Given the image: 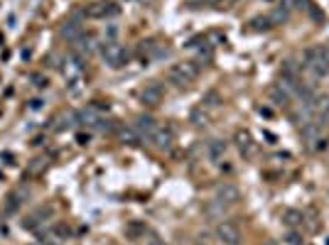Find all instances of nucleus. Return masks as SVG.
I'll use <instances>...</instances> for the list:
<instances>
[{
	"label": "nucleus",
	"instance_id": "4",
	"mask_svg": "<svg viewBox=\"0 0 329 245\" xmlns=\"http://www.w3.org/2000/svg\"><path fill=\"white\" fill-rule=\"evenodd\" d=\"M239 199H241V191H239V186H236V184L224 182V184H219V186H216V201H221L224 206L239 204Z\"/></svg>",
	"mask_w": 329,
	"mask_h": 245
},
{
	"label": "nucleus",
	"instance_id": "1",
	"mask_svg": "<svg viewBox=\"0 0 329 245\" xmlns=\"http://www.w3.org/2000/svg\"><path fill=\"white\" fill-rule=\"evenodd\" d=\"M197 76H199V69H197L194 61H184V64H177V66L169 69V79L177 86H189Z\"/></svg>",
	"mask_w": 329,
	"mask_h": 245
},
{
	"label": "nucleus",
	"instance_id": "10",
	"mask_svg": "<svg viewBox=\"0 0 329 245\" xmlns=\"http://www.w3.org/2000/svg\"><path fill=\"white\" fill-rule=\"evenodd\" d=\"M62 37L69 42H79L83 37V27L79 22H67L64 27H62Z\"/></svg>",
	"mask_w": 329,
	"mask_h": 245
},
{
	"label": "nucleus",
	"instance_id": "8",
	"mask_svg": "<svg viewBox=\"0 0 329 245\" xmlns=\"http://www.w3.org/2000/svg\"><path fill=\"white\" fill-rule=\"evenodd\" d=\"M135 130H138L145 140H150L153 132L158 130V122H155L153 116H138V118H135Z\"/></svg>",
	"mask_w": 329,
	"mask_h": 245
},
{
	"label": "nucleus",
	"instance_id": "24",
	"mask_svg": "<svg viewBox=\"0 0 329 245\" xmlns=\"http://www.w3.org/2000/svg\"><path fill=\"white\" fill-rule=\"evenodd\" d=\"M150 245H167L164 241H150Z\"/></svg>",
	"mask_w": 329,
	"mask_h": 245
},
{
	"label": "nucleus",
	"instance_id": "20",
	"mask_svg": "<svg viewBox=\"0 0 329 245\" xmlns=\"http://www.w3.org/2000/svg\"><path fill=\"white\" fill-rule=\"evenodd\" d=\"M327 147H329V140H327V137H322V135H320V137L315 140V145H312V150H315V152H325Z\"/></svg>",
	"mask_w": 329,
	"mask_h": 245
},
{
	"label": "nucleus",
	"instance_id": "11",
	"mask_svg": "<svg viewBox=\"0 0 329 245\" xmlns=\"http://www.w3.org/2000/svg\"><path fill=\"white\" fill-rule=\"evenodd\" d=\"M206 155H209V160H221L224 155H226V142H221V140H211L209 142V147H206Z\"/></svg>",
	"mask_w": 329,
	"mask_h": 245
},
{
	"label": "nucleus",
	"instance_id": "13",
	"mask_svg": "<svg viewBox=\"0 0 329 245\" xmlns=\"http://www.w3.org/2000/svg\"><path fill=\"white\" fill-rule=\"evenodd\" d=\"M283 223L290 226V228L302 226V223H305V213H300V211H295V208H288V211L283 213Z\"/></svg>",
	"mask_w": 329,
	"mask_h": 245
},
{
	"label": "nucleus",
	"instance_id": "21",
	"mask_svg": "<svg viewBox=\"0 0 329 245\" xmlns=\"http://www.w3.org/2000/svg\"><path fill=\"white\" fill-rule=\"evenodd\" d=\"M202 106H219V93L216 91H209L204 96V103Z\"/></svg>",
	"mask_w": 329,
	"mask_h": 245
},
{
	"label": "nucleus",
	"instance_id": "25",
	"mask_svg": "<svg viewBox=\"0 0 329 245\" xmlns=\"http://www.w3.org/2000/svg\"><path fill=\"white\" fill-rule=\"evenodd\" d=\"M263 245H278V241H263Z\"/></svg>",
	"mask_w": 329,
	"mask_h": 245
},
{
	"label": "nucleus",
	"instance_id": "7",
	"mask_svg": "<svg viewBox=\"0 0 329 245\" xmlns=\"http://www.w3.org/2000/svg\"><path fill=\"white\" fill-rule=\"evenodd\" d=\"M234 140H236L239 150H241L246 157H253V155H255V145H253V137H250V132H248V130H236Z\"/></svg>",
	"mask_w": 329,
	"mask_h": 245
},
{
	"label": "nucleus",
	"instance_id": "23",
	"mask_svg": "<svg viewBox=\"0 0 329 245\" xmlns=\"http://www.w3.org/2000/svg\"><path fill=\"white\" fill-rule=\"evenodd\" d=\"M140 231H145V228H143L140 223H133V226L128 228V233H130V236H135V233H140Z\"/></svg>",
	"mask_w": 329,
	"mask_h": 245
},
{
	"label": "nucleus",
	"instance_id": "3",
	"mask_svg": "<svg viewBox=\"0 0 329 245\" xmlns=\"http://www.w3.org/2000/svg\"><path fill=\"white\" fill-rule=\"evenodd\" d=\"M216 238H219L224 245H239L241 243V231H239L236 223L221 221V223L216 226Z\"/></svg>",
	"mask_w": 329,
	"mask_h": 245
},
{
	"label": "nucleus",
	"instance_id": "27",
	"mask_svg": "<svg viewBox=\"0 0 329 245\" xmlns=\"http://www.w3.org/2000/svg\"><path fill=\"white\" fill-rule=\"evenodd\" d=\"M194 245H202V243H194Z\"/></svg>",
	"mask_w": 329,
	"mask_h": 245
},
{
	"label": "nucleus",
	"instance_id": "19",
	"mask_svg": "<svg viewBox=\"0 0 329 245\" xmlns=\"http://www.w3.org/2000/svg\"><path fill=\"white\" fill-rule=\"evenodd\" d=\"M219 213H224V204H221V201H214V204L206 206V216L214 218V216H219Z\"/></svg>",
	"mask_w": 329,
	"mask_h": 245
},
{
	"label": "nucleus",
	"instance_id": "17",
	"mask_svg": "<svg viewBox=\"0 0 329 245\" xmlns=\"http://www.w3.org/2000/svg\"><path fill=\"white\" fill-rule=\"evenodd\" d=\"M285 20H288V10H285V7H278V10L270 15V22H273V25H283Z\"/></svg>",
	"mask_w": 329,
	"mask_h": 245
},
{
	"label": "nucleus",
	"instance_id": "12",
	"mask_svg": "<svg viewBox=\"0 0 329 245\" xmlns=\"http://www.w3.org/2000/svg\"><path fill=\"white\" fill-rule=\"evenodd\" d=\"M77 121L82 122V125H98V113H96V108L91 106V108H83V111H79L77 113Z\"/></svg>",
	"mask_w": 329,
	"mask_h": 245
},
{
	"label": "nucleus",
	"instance_id": "22",
	"mask_svg": "<svg viewBox=\"0 0 329 245\" xmlns=\"http://www.w3.org/2000/svg\"><path fill=\"white\" fill-rule=\"evenodd\" d=\"M285 241H288L290 245H302V238H300V233H295V231H290Z\"/></svg>",
	"mask_w": 329,
	"mask_h": 245
},
{
	"label": "nucleus",
	"instance_id": "9",
	"mask_svg": "<svg viewBox=\"0 0 329 245\" xmlns=\"http://www.w3.org/2000/svg\"><path fill=\"white\" fill-rule=\"evenodd\" d=\"M118 137H121V142L130 145V147H135V145L143 142V135H140L135 127H128V125H121V127H118Z\"/></svg>",
	"mask_w": 329,
	"mask_h": 245
},
{
	"label": "nucleus",
	"instance_id": "2",
	"mask_svg": "<svg viewBox=\"0 0 329 245\" xmlns=\"http://www.w3.org/2000/svg\"><path fill=\"white\" fill-rule=\"evenodd\" d=\"M101 54H103L106 64L113 66V69L123 66L125 61H128V54H125V49L118 44V42H106V44L101 47Z\"/></svg>",
	"mask_w": 329,
	"mask_h": 245
},
{
	"label": "nucleus",
	"instance_id": "14",
	"mask_svg": "<svg viewBox=\"0 0 329 245\" xmlns=\"http://www.w3.org/2000/svg\"><path fill=\"white\" fill-rule=\"evenodd\" d=\"M302 137H305L307 142H315V140L320 137V122H305V125H302Z\"/></svg>",
	"mask_w": 329,
	"mask_h": 245
},
{
	"label": "nucleus",
	"instance_id": "5",
	"mask_svg": "<svg viewBox=\"0 0 329 245\" xmlns=\"http://www.w3.org/2000/svg\"><path fill=\"white\" fill-rule=\"evenodd\" d=\"M150 142H153L160 152H167V150H172V145H174V132H172L169 127H158V130L153 132Z\"/></svg>",
	"mask_w": 329,
	"mask_h": 245
},
{
	"label": "nucleus",
	"instance_id": "16",
	"mask_svg": "<svg viewBox=\"0 0 329 245\" xmlns=\"http://www.w3.org/2000/svg\"><path fill=\"white\" fill-rule=\"evenodd\" d=\"M189 118H192V122H194V125H206V122H209V116H206V113H204V106H199V108H194Z\"/></svg>",
	"mask_w": 329,
	"mask_h": 245
},
{
	"label": "nucleus",
	"instance_id": "15",
	"mask_svg": "<svg viewBox=\"0 0 329 245\" xmlns=\"http://www.w3.org/2000/svg\"><path fill=\"white\" fill-rule=\"evenodd\" d=\"M270 98H273L278 106H288V103H290V93H288V91H283L280 86L270 88Z\"/></svg>",
	"mask_w": 329,
	"mask_h": 245
},
{
	"label": "nucleus",
	"instance_id": "18",
	"mask_svg": "<svg viewBox=\"0 0 329 245\" xmlns=\"http://www.w3.org/2000/svg\"><path fill=\"white\" fill-rule=\"evenodd\" d=\"M270 27H273L270 17H255L253 20V30H270Z\"/></svg>",
	"mask_w": 329,
	"mask_h": 245
},
{
	"label": "nucleus",
	"instance_id": "6",
	"mask_svg": "<svg viewBox=\"0 0 329 245\" xmlns=\"http://www.w3.org/2000/svg\"><path fill=\"white\" fill-rule=\"evenodd\" d=\"M163 86L160 83H148L145 88H143V93H140V101L145 103V106H160L163 103Z\"/></svg>",
	"mask_w": 329,
	"mask_h": 245
},
{
	"label": "nucleus",
	"instance_id": "26",
	"mask_svg": "<svg viewBox=\"0 0 329 245\" xmlns=\"http://www.w3.org/2000/svg\"><path fill=\"white\" fill-rule=\"evenodd\" d=\"M302 245H312V243H302Z\"/></svg>",
	"mask_w": 329,
	"mask_h": 245
}]
</instances>
